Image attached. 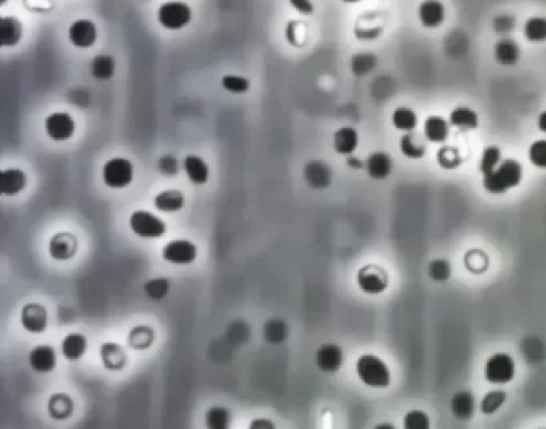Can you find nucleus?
Here are the masks:
<instances>
[{"label": "nucleus", "instance_id": "nucleus-1", "mask_svg": "<svg viewBox=\"0 0 546 429\" xmlns=\"http://www.w3.org/2000/svg\"><path fill=\"white\" fill-rule=\"evenodd\" d=\"M523 181V165L514 159L502 160L498 166L484 175V188L490 194H503Z\"/></svg>", "mask_w": 546, "mask_h": 429}, {"label": "nucleus", "instance_id": "nucleus-2", "mask_svg": "<svg viewBox=\"0 0 546 429\" xmlns=\"http://www.w3.org/2000/svg\"><path fill=\"white\" fill-rule=\"evenodd\" d=\"M356 372L359 380L370 388H386L391 383V372L380 357L364 354L357 359Z\"/></svg>", "mask_w": 546, "mask_h": 429}, {"label": "nucleus", "instance_id": "nucleus-3", "mask_svg": "<svg viewBox=\"0 0 546 429\" xmlns=\"http://www.w3.org/2000/svg\"><path fill=\"white\" fill-rule=\"evenodd\" d=\"M193 19V10L188 3L180 0L162 3L158 10V21L164 29L169 31H180L186 28Z\"/></svg>", "mask_w": 546, "mask_h": 429}, {"label": "nucleus", "instance_id": "nucleus-4", "mask_svg": "<svg viewBox=\"0 0 546 429\" xmlns=\"http://www.w3.org/2000/svg\"><path fill=\"white\" fill-rule=\"evenodd\" d=\"M103 181L108 188H127L133 181V164L125 158L109 159L103 166Z\"/></svg>", "mask_w": 546, "mask_h": 429}, {"label": "nucleus", "instance_id": "nucleus-5", "mask_svg": "<svg viewBox=\"0 0 546 429\" xmlns=\"http://www.w3.org/2000/svg\"><path fill=\"white\" fill-rule=\"evenodd\" d=\"M514 373L516 365L513 357L503 354V352L490 356L487 362H485V380L492 383V385H507L514 378Z\"/></svg>", "mask_w": 546, "mask_h": 429}, {"label": "nucleus", "instance_id": "nucleus-6", "mask_svg": "<svg viewBox=\"0 0 546 429\" xmlns=\"http://www.w3.org/2000/svg\"><path fill=\"white\" fill-rule=\"evenodd\" d=\"M130 229L143 239H159L167 232V226L159 216L146 210H138L130 216Z\"/></svg>", "mask_w": 546, "mask_h": 429}, {"label": "nucleus", "instance_id": "nucleus-7", "mask_svg": "<svg viewBox=\"0 0 546 429\" xmlns=\"http://www.w3.org/2000/svg\"><path fill=\"white\" fill-rule=\"evenodd\" d=\"M45 132L53 141H68L74 136L75 122L68 113H52L45 119Z\"/></svg>", "mask_w": 546, "mask_h": 429}, {"label": "nucleus", "instance_id": "nucleus-8", "mask_svg": "<svg viewBox=\"0 0 546 429\" xmlns=\"http://www.w3.org/2000/svg\"><path fill=\"white\" fill-rule=\"evenodd\" d=\"M162 258L171 265H189L197 258V247L189 240H171L162 250Z\"/></svg>", "mask_w": 546, "mask_h": 429}, {"label": "nucleus", "instance_id": "nucleus-9", "mask_svg": "<svg viewBox=\"0 0 546 429\" xmlns=\"http://www.w3.org/2000/svg\"><path fill=\"white\" fill-rule=\"evenodd\" d=\"M69 42L77 48H90L95 45L98 37L97 26L90 19H77L69 26Z\"/></svg>", "mask_w": 546, "mask_h": 429}, {"label": "nucleus", "instance_id": "nucleus-10", "mask_svg": "<svg viewBox=\"0 0 546 429\" xmlns=\"http://www.w3.org/2000/svg\"><path fill=\"white\" fill-rule=\"evenodd\" d=\"M357 284L361 287L364 294L368 295H378L382 292L386 290L388 287V277L380 267H362L357 274Z\"/></svg>", "mask_w": 546, "mask_h": 429}, {"label": "nucleus", "instance_id": "nucleus-11", "mask_svg": "<svg viewBox=\"0 0 546 429\" xmlns=\"http://www.w3.org/2000/svg\"><path fill=\"white\" fill-rule=\"evenodd\" d=\"M418 19L424 28L436 29L446 19V7L439 0H423L418 7Z\"/></svg>", "mask_w": 546, "mask_h": 429}, {"label": "nucleus", "instance_id": "nucleus-12", "mask_svg": "<svg viewBox=\"0 0 546 429\" xmlns=\"http://www.w3.org/2000/svg\"><path fill=\"white\" fill-rule=\"evenodd\" d=\"M343 351L337 345H323L316 352V365L326 373H335L343 365Z\"/></svg>", "mask_w": 546, "mask_h": 429}, {"label": "nucleus", "instance_id": "nucleus-13", "mask_svg": "<svg viewBox=\"0 0 546 429\" xmlns=\"http://www.w3.org/2000/svg\"><path fill=\"white\" fill-rule=\"evenodd\" d=\"M29 365L37 373H50L57 367V352H55L52 346H35L29 352Z\"/></svg>", "mask_w": 546, "mask_h": 429}, {"label": "nucleus", "instance_id": "nucleus-14", "mask_svg": "<svg viewBox=\"0 0 546 429\" xmlns=\"http://www.w3.org/2000/svg\"><path fill=\"white\" fill-rule=\"evenodd\" d=\"M306 183L314 189H323L332 183V170L321 160H312L305 165Z\"/></svg>", "mask_w": 546, "mask_h": 429}, {"label": "nucleus", "instance_id": "nucleus-15", "mask_svg": "<svg viewBox=\"0 0 546 429\" xmlns=\"http://www.w3.org/2000/svg\"><path fill=\"white\" fill-rule=\"evenodd\" d=\"M26 173L19 169H5L0 173V193L3 196H17L26 188Z\"/></svg>", "mask_w": 546, "mask_h": 429}, {"label": "nucleus", "instance_id": "nucleus-16", "mask_svg": "<svg viewBox=\"0 0 546 429\" xmlns=\"http://www.w3.org/2000/svg\"><path fill=\"white\" fill-rule=\"evenodd\" d=\"M21 324L31 333H42L47 329V311L39 305H28L21 311Z\"/></svg>", "mask_w": 546, "mask_h": 429}, {"label": "nucleus", "instance_id": "nucleus-17", "mask_svg": "<svg viewBox=\"0 0 546 429\" xmlns=\"http://www.w3.org/2000/svg\"><path fill=\"white\" fill-rule=\"evenodd\" d=\"M183 169L186 171V176H188V180L191 181L193 184H205L207 181H209V175H210V169L207 162L199 155H186L185 158V162H183Z\"/></svg>", "mask_w": 546, "mask_h": 429}, {"label": "nucleus", "instance_id": "nucleus-18", "mask_svg": "<svg viewBox=\"0 0 546 429\" xmlns=\"http://www.w3.org/2000/svg\"><path fill=\"white\" fill-rule=\"evenodd\" d=\"M493 57L502 66H514L520 59V47L513 39H500L493 47Z\"/></svg>", "mask_w": 546, "mask_h": 429}, {"label": "nucleus", "instance_id": "nucleus-19", "mask_svg": "<svg viewBox=\"0 0 546 429\" xmlns=\"http://www.w3.org/2000/svg\"><path fill=\"white\" fill-rule=\"evenodd\" d=\"M366 170L373 180H386L393 171V159L386 153H373L366 160Z\"/></svg>", "mask_w": 546, "mask_h": 429}, {"label": "nucleus", "instance_id": "nucleus-20", "mask_svg": "<svg viewBox=\"0 0 546 429\" xmlns=\"http://www.w3.org/2000/svg\"><path fill=\"white\" fill-rule=\"evenodd\" d=\"M359 146V135L352 127L338 128L333 133V149L341 155H352Z\"/></svg>", "mask_w": 546, "mask_h": 429}, {"label": "nucleus", "instance_id": "nucleus-21", "mask_svg": "<svg viewBox=\"0 0 546 429\" xmlns=\"http://www.w3.org/2000/svg\"><path fill=\"white\" fill-rule=\"evenodd\" d=\"M77 250V240L70 234H57L50 242V255L58 261L73 258Z\"/></svg>", "mask_w": 546, "mask_h": 429}, {"label": "nucleus", "instance_id": "nucleus-22", "mask_svg": "<svg viewBox=\"0 0 546 429\" xmlns=\"http://www.w3.org/2000/svg\"><path fill=\"white\" fill-rule=\"evenodd\" d=\"M23 37V24L13 17H2L0 19V45L15 47Z\"/></svg>", "mask_w": 546, "mask_h": 429}, {"label": "nucleus", "instance_id": "nucleus-23", "mask_svg": "<svg viewBox=\"0 0 546 429\" xmlns=\"http://www.w3.org/2000/svg\"><path fill=\"white\" fill-rule=\"evenodd\" d=\"M154 205L159 211L164 213H173L185 207V196L181 191H162L154 198Z\"/></svg>", "mask_w": 546, "mask_h": 429}, {"label": "nucleus", "instance_id": "nucleus-24", "mask_svg": "<svg viewBox=\"0 0 546 429\" xmlns=\"http://www.w3.org/2000/svg\"><path fill=\"white\" fill-rule=\"evenodd\" d=\"M87 351V338L80 333H69L62 343V352L68 361H79Z\"/></svg>", "mask_w": 546, "mask_h": 429}, {"label": "nucleus", "instance_id": "nucleus-25", "mask_svg": "<svg viewBox=\"0 0 546 429\" xmlns=\"http://www.w3.org/2000/svg\"><path fill=\"white\" fill-rule=\"evenodd\" d=\"M424 136L431 143H444L449 138V124L439 115H429L424 120Z\"/></svg>", "mask_w": 546, "mask_h": 429}, {"label": "nucleus", "instance_id": "nucleus-26", "mask_svg": "<svg viewBox=\"0 0 546 429\" xmlns=\"http://www.w3.org/2000/svg\"><path fill=\"white\" fill-rule=\"evenodd\" d=\"M450 124L464 132V130L476 128L479 125V119L478 114L474 113L473 109L460 106V108H455L452 113H450Z\"/></svg>", "mask_w": 546, "mask_h": 429}, {"label": "nucleus", "instance_id": "nucleus-27", "mask_svg": "<svg viewBox=\"0 0 546 429\" xmlns=\"http://www.w3.org/2000/svg\"><path fill=\"white\" fill-rule=\"evenodd\" d=\"M90 73L97 80H109L115 73V61L109 55H97L90 64Z\"/></svg>", "mask_w": 546, "mask_h": 429}, {"label": "nucleus", "instance_id": "nucleus-28", "mask_svg": "<svg viewBox=\"0 0 546 429\" xmlns=\"http://www.w3.org/2000/svg\"><path fill=\"white\" fill-rule=\"evenodd\" d=\"M452 413L458 420H468L474 413V399L469 392H457L452 397Z\"/></svg>", "mask_w": 546, "mask_h": 429}, {"label": "nucleus", "instance_id": "nucleus-29", "mask_svg": "<svg viewBox=\"0 0 546 429\" xmlns=\"http://www.w3.org/2000/svg\"><path fill=\"white\" fill-rule=\"evenodd\" d=\"M393 125L401 132H413L418 125V117L411 108H397L393 113Z\"/></svg>", "mask_w": 546, "mask_h": 429}, {"label": "nucleus", "instance_id": "nucleus-30", "mask_svg": "<svg viewBox=\"0 0 546 429\" xmlns=\"http://www.w3.org/2000/svg\"><path fill=\"white\" fill-rule=\"evenodd\" d=\"M524 35L529 42L540 44L546 40V18L532 17L524 24Z\"/></svg>", "mask_w": 546, "mask_h": 429}, {"label": "nucleus", "instance_id": "nucleus-31", "mask_svg": "<svg viewBox=\"0 0 546 429\" xmlns=\"http://www.w3.org/2000/svg\"><path fill=\"white\" fill-rule=\"evenodd\" d=\"M401 151L408 159H422L424 155V144L417 138L415 133L408 132L401 138Z\"/></svg>", "mask_w": 546, "mask_h": 429}, {"label": "nucleus", "instance_id": "nucleus-32", "mask_svg": "<svg viewBox=\"0 0 546 429\" xmlns=\"http://www.w3.org/2000/svg\"><path fill=\"white\" fill-rule=\"evenodd\" d=\"M229 420L231 415L225 407H211L205 415V425L210 429H226Z\"/></svg>", "mask_w": 546, "mask_h": 429}, {"label": "nucleus", "instance_id": "nucleus-33", "mask_svg": "<svg viewBox=\"0 0 546 429\" xmlns=\"http://www.w3.org/2000/svg\"><path fill=\"white\" fill-rule=\"evenodd\" d=\"M375 66H377V57H373L370 53H359L351 59V69L354 75H357V77H362V75L368 74L370 70L375 69Z\"/></svg>", "mask_w": 546, "mask_h": 429}, {"label": "nucleus", "instance_id": "nucleus-34", "mask_svg": "<svg viewBox=\"0 0 546 429\" xmlns=\"http://www.w3.org/2000/svg\"><path fill=\"white\" fill-rule=\"evenodd\" d=\"M500 162H502V151L497 146H489V148L484 149L482 159L479 162V170L485 175L497 169Z\"/></svg>", "mask_w": 546, "mask_h": 429}, {"label": "nucleus", "instance_id": "nucleus-35", "mask_svg": "<svg viewBox=\"0 0 546 429\" xmlns=\"http://www.w3.org/2000/svg\"><path fill=\"white\" fill-rule=\"evenodd\" d=\"M221 87H223L226 92H229V93L241 95V93L249 92L250 82H249V79L242 77V75L227 74L223 79H221Z\"/></svg>", "mask_w": 546, "mask_h": 429}, {"label": "nucleus", "instance_id": "nucleus-36", "mask_svg": "<svg viewBox=\"0 0 546 429\" xmlns=\"http://www.w3.org/2000/svg\"><path fill=\"white\" fill-rule=\"evenodd\" d=\"M505 401H507V394L503 391H490L482 399L481 410L485 415H492V413L497 412L503 406Z\"/></svg>", "mask_w": 546, "mask_h": 429}, {"label": "nucleus", "instance_id": "nucleus-37", "mask_svg": "<svg viewBox=\"0 0 546 429\" xmlns=\"http://www.w3.org/2000/svg\"><path fill=\"white\" fill-rule=\"evenodd\" d=\"M437 162L444 169H457L462 164V155H460L458 149L444 146V148L437 151Z\"/></svg>", "mask_w": 546, "mask_h": 429}, {"label": "nucleus", "instance_id": "nucleus-38", "mask_svg": "<svg viewBox=\"0 0 546 429\" xmlns=\"http://www.w3.org/2000/svg\"><path fill=\"white\" fill-rule=\"evenodd\" d=\"M529 160L537 169H546V140H537L529 148Z\"/></svg>", "mask_w": 546, "mask_h": 429}, {"label": "nucleus", "instance_id": "nucleus-39", "mask_svg": "<svg viewBox=\"0 0 546 429\" xmlns=\"http://www.w3.org/2000/svg\"><path fill=\"white\" fill-rule=\"evenodd\" d=\"M428 274L433 280L446 282L450 277V265L446 260H434L428 266Z\"/></svg>", "mask_w": 546, "mask_h": 429}, {"label": "nucleus", "instance_id": "nucleus-40", "mask_svg": "<svg viewBox=\"0 0 546 429\" xmlns=\"http://www.w3.org/2000/svg\"><path fill=\"white\" fill-rule=\"evenodd\" d=\"M429 426L431 423H429L428 415L420 410H412L404 417V428L407 429H428Z\"/></svg>", "mask_w": 546, "mask_h": 429}, {"label": "nucleus", "instance_id": "nucleus-41", "mask_svg": "<svg viewBox=\"0 0 546 429\" xmlns=\"http://www.w3.org/2000/svg\"><path fill=\"white\" fill-rule=\"evenodd\" d=\"M144 292L146 295L153 298V300H162V298L167 295V292H169V280L165 279L149 280L148 284L144 285Z\"/></svg>", "mask_w": 546, "mask_h": 429}, {"label": "nucleus", "instance_id": "nucleus-42", "mask_svg": "<svg viewBox=\"0 0 546 429\" xmlns=\"http://www.w3.org/2000/svg\"><path fill=\"white\" fill-rule=\"evenodd\" d=\"M493 29H495V32H498V34H509L513 31L514 29V26H516V21H514V18L511 17V15H508V13H505V15H498L497 18L493 19Z\"/></svg>", "mask_w": 546, "mask_h": 429}, {"label": "nucleus", "instance_id": "nucleus-43", "mask_svg": "<svg viewBox=\"0 0 546 429\" xmlns=\"http://www.w3.org/2000/svg\"><path fill=\"white\" fill-rule=\"evenodd\" d=\"M159 169L164 175H175L178 171V162L171 155H165L159 160Z\"/></svg>", "mask_w": 546, "mask_h": 429}, {"label": "nucleus", "instance_id": "nucleus-44", "mask_svg": "<svg viewBox=\"0 0 546 429\" xmlns=\"http://www.w3.org/2000/svg\"><path fill=\"white\" fill-rule=\"evenodd\" d=\"M289 2L301 15H312V12H314V5H312L311 0H289Z\"/></svg>", "mask_w": 546, "mask_h": 429}, {"label": "nucleus", "instance_id": "nucleus-45", "mask_svg": "<svg viewBox=\"0 0 546 429\" xmlns=\"http://www.w3.org/2000/svg\"><path fill=\"white\" fill-rule=\"evenodd\" d=\"M285 37L289 40L290 45H298L296 40V21H289L285 29Z\"/></svg>", "mask_w": 546, "mask_h": 429}, {"label": "nucleus", "instance_id": "nucleus-46", "mask_svg": "<svg viewBox=\"0 0 546 429\" xmlns=\"http://www.w3.org/2000/svg\"><path fill=\"white\" fill-rule=\"evenodd\" d=\"M346 164H348V166H351V169H354V170H357V169H362V166H366V164L362 162L361 159L359 158H356V155H348V159H346Z\"/></svg>", "mask_w": 546, "mask_h": 429}, {"label": "nucleus", "instance_id": "nucleus-47", "mask_svg": "<svg viewBox=\"0 0 546 429\" xmlns=\"http://www.w3.org/2000/svg\"><path fill=\"white\" fill-rule=\"evenodd\" d=\"M250 428L252 429H255V428H272V425H271V421H267V420H254V421H252Z\"/></svg>", "mask_w": 546, "mask_h": 429}, {"label": "nucleus", "instance_id": "nucleus-48", "mask_svg": "<svg viewBox=\"0 0 546 429\" xmlns=\"http://www.w3.org/2000/svg\"><path fill=\"white\" fill-rule=\"evenodd\" d=\"M538 128L542 130L543 133H546V111H543V113L538 115Z\"/></svg>", "mask_w": 546, "mask_h": 429}, {"label": "nucleus", "instance_id": "nucleus-49", "mask_svg": "<svg viewBox=\"0 0 546 429\" xmlns=\"http://www.w3.org/2000/svg\"><path fill=\"white\" fill-rule=\"evenodd\" d=\"M341 2H345V3H357V2H361V0H341Z\"/></svg>", "mask_w": 546, "mask_h": 429}, {"label": "nucleus", "instance_id": "nucleus-50", "mask_svg": "<svg viewBox=\"0 0 546 429\" xmlns=\"http://www.w3.org/2000/svg\"><path fill=\"white\" fill-rule=\"evenodd\" d=\"M5 2H7V0H2V5H3V3H5Z\"/></svg>", "mask_w": 546, "mask_h": 429}]
</instances>
